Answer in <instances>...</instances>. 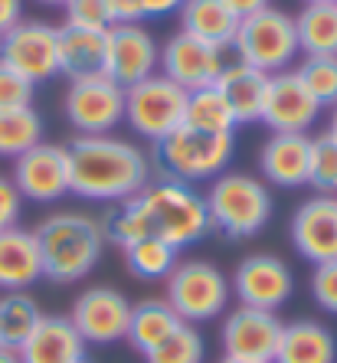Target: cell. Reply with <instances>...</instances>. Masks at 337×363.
I'll list each match as a JSON object with an SVG mask.
<instances>
[{
  "instance_id": "obj_7",
  "label": "cell",
  "mask_w": 337,
  "mask_h": 363,
  "mask_svg": "<svg viewBox=\"0 0 337 363\" xmlns=\"http://www.w3.org/2000/svg\"><path fill=\"white\" fill-rule=\"evenodd\" d=\"M167 304L180 314L184 324L213 321L229 308V279L223 269L206 259H184L167 279Z\"/></svg>"
},
{
  "instance_id": "obj_31",
  "label": "cell",
  "mask_w": 337,
  "mask_h": 363,
  "mask_svg": "<svg viewBox=\"0 0 337 363\" xmlns=\"http://www.w3.org/2000/svg\"><path fill=\"white\" fill-rule=\"evenodd\" d=\"M40 141H43V118L33 105L0 111V157H13L17 161L20 154H26Z\"/></svg>"
},
{
  "instance_id": "obj_24",
  "label": "cell",
  "mask_w": 337,
  "mask_h": 363,
  "mask_svg": "<svg viewBox=\"0 0 337 363\" xmlns=\"http://www.w3.org/2000/svg\"><path fill=\"white\" fill-rule=\"evenodd\" d=\"M272 363H337V340L318 321L282 324V337Z\"/></svg>"
},
{
  "instance_id": "obj_9",
  "label": "cell",
  "mask_w": 337,
  "mask_h": 363,
  "mask_svg": "<svg viewBox=\"0 0 337 363\" xmlns=\"http://www.w3.org/2000/svg\"><path fill=\"white\" fill-rule=\"evenodd\" d=\"M0 62L30 82L60 76V26L43 20H20L0 36Z\"/></svg>"
},
{
  "instance_id": "obj_36",
  "label": "cell",
  "mask_w": 337,
  "mask_h": 363,
  "mask_svg": "<svg viewBox=\"0 0 337 363\" xmlns=\"http://www.w3.org/2000/svg\"><path fill=\"white\" fill-rule=\"evenodd\" d=\"M33 89L36 85L30 79H23L20 72H13L10 66L0 62V111L33 105Z\"/></svg>"
},
{
  "instance_id": "obj_42",
  "label": "cell",
  "mask_w": 337,
  "mask_h": 363,
  "mask_svg": "<svg viewBox=\"0 0 337 363\" xmlns=\"http://www.w3.org/2000/svg\"><path fill=\"white\" fill-rule=\"evenodd\" d=\"M180 4H184V0H141L144 20H151V17H167V13L180 10Z\"/></svg>"
},
{
  "instance_id": "obj_43",
  "label": "cell",
  "mask_w": 337,
  "mask_h": 363,
  "mask_svg": "<svg viewBox=\"0 0 337 363\" xmlns=\"http://www.w3.org/2000/svg\"><path fill=\"white\" fill-rule=\"evenodd\" d=\"M0 363H20V354L10 347H0Z\"/></svg>"
},
{
  "instance_id": "obj_22",
  "label": "cell",
  "mask_w": 337,
  "mask_h": 363,
  "mask_svg": "<svg viewBox=\"0 0 337 363\" xmlns=\"http://www.w3.org/2000/svg\"><path fill=\"white\" fill-rule=\"evenodd\" d=\"M60 72L69 82L105 76L109 72V30L92 33V30H76V26H60Z\"/></svg>"
},
{
  "instance_id": "obj_8",
  "label": "cell",
  "mask_w": 337,
  "mask_h": 363,
  "mask_svg": "<svg viewBox=\"0 0 337 363\" xmlns=\"http://www.w3.org/2000/svg\"><path fill=\"white\" fill-rule=\"evenodd\" d=\"M184 111L187 92L160 72L125 89V121L131 125V131L154 144L184 125Z\"/></svg>"
},
{
  "instance_id": "obj_34",
  "label": "cell",
  "mask_w": 337,
  "mask_h": 363,
  "mask_svg": "<svg viewBox=\"0 0 337 363\" xmlns=\"http://www.w3.org/2000/svg\"><path fill=\"white\" fill-rule=\"evenodd\" d=\"M308 186L324 196H337V141L328 135L311 138V170Z\"/></svg>"
},
{
  "instance_id": "obj_41",
  "label": "cell",
  "mask_w": 337,
  "mask_h": 363,
  "mask_svg": "<svg viewBox=\"0 0 337 363\" xmlns=\"http://www.w3.org/2000/svg\"><path fill=\"white\" fill-rule=\"evenodd\" d=\"M223 4H226L229 13L236 20H245V17H253V13L269 7V0H223Z\"/></svg>"
},
{
  "instance_id": "obj_48",
  "label": "cell",
  "mask_w": 337,
  "mask_h": 363,
  "mask_svg": "<svg viewBox=\"0 0 337 363\" xmlns=\"http://www.w3.org/2000/svg\"><path fill=\"white\" fill-rule=\"evenodd\" d=\"M76 363H89V360H85V357H82V360H76Z\"/></svg>"
},
{
  "instance_id": "obj_12",
  "label": "cell",
  "mask_w": 337,
  "mask_h": 363,
  "mask_svg": "<svg viewBox=\"0 0 337 363\" xmlns=\"http://www.w3.org/2000/svg\"><path fill=\"white\" fill-rule=\"evenodd\" d=\"M69 321L85 344H118L128 334L131 301L118 288H89L72 301Z\"/></svg>"
},
{
  "instance_id": "obj_27",
  "label": "cell",
  "mask_w": 337,
  "mask_h": 363,
  "mask_svg": "<svg viewBox=\"0 0 337 363\" xmlns=\"http://www.w3.org/2000/svg\"><path fill=\"white\" fill-rule=\"evenodd\" d=\"M295 33L304 56H337V4H304Z\"/></svg>"
},
{
  "instance_id": "obj_21",
  "label": "cell",
  "mask_w": 337,
  "mask_h": 363,
  "mask_svg": "<svg viewBox=\"0 0 337 363\" xmlns=\"http://www.w3.org/2000/svg\"><path fill=\"white\" fill-rule=\"evenodd\" d=\"M43 279L40 245L30 229H0V291H26Z\"/></svg>"
},
{
  "instance_id": "obj_17",
  "label": "cell",
  "mask_w": 337,
  "mask_h": 363,
  "mask_svg": "<svg viewBox=\"0 0 337 363\" xmlns=\"http://www.w3.org/2000/svg\"><path fill=\"white\" fill-rule=\"evenodd\" d=\"M292 245L304 262H334L337 259V196H311L292 216Z\"/></svg>"
},
{
  "instance_id": "obj_39",
  "label": "cell",
  "mask_w": 337,
  "mask_h": 363,
  "mask_svg": "<svg viewBox=\"0 0 337 363\" xmlns=\"http://www.w3.org/2000/svg\"><path fill=\"white\" fill-rule=\"evenodd\" d=\"M105 7H109L111 26L144 23V7H141V0H105Z\"/></svg>"
},
{
  "instance_id": "obj_19",
  "label": "cell",
  "mask_w": 337,
  "mask_h": 363,
  "mask_svg": "<svg viewBox=\"0 0 337 363\" xmlns=\"http://www.w3.org/2000/svg\"><path fill=\"white\" fill-rule=\"evenodd\" d=\"M17 354L20 363H76L85 357V340L72 328L69 314H43Z\"/></svg>"
},
{
  "instance_id": "obj_4",
  "label": "cell",
  "mask_w": 337,
  "mask_h": 363,
  "mask_svg": "<svg viewBox=\"0 0 337 363\" xmlns=\"http://www.w3.org/2000/svg\"><path fill=\"white\" fill-rule=\"evenodd\" d=\"M233 151H236L233 135H210V131H197V128L180 125L164 141H158L154 157H158V167L164 170L167 180L194 186L226 174Z\"/></svg>"
},
{
  "instance_id": "obj_44",
  "label": "cell",
  "mask_w": 337,
  "mask_h": 363,
  "mask_svg": "<svg viewBox=\"0 0 337 363\" xmlns=\"http://www.w3.org/2000/svg\"><path fill=\"white\" fill-rule=\"evenodd\" d=\"M324 135H328V138H334V141H337V105H334V108H331V118H328V131H324Z\"/></svg>"
},
{
  "instance_id": "obj_13",
  "label": "cell",
  "mask_w": 337,
  "mask_h": 363,
  "mask_svg": "<svg viewBox=\"0 0 337 363\" xmlns=\"http://www.w3.org/2000/svg\"><path fill=\"white\" fill-rule=\"evenodd\" d=\"M13 184L30 203H56L69 194V157L66 144L40 141L13 161Z\"/></svg>"
},
{
  "instance_id": "obj_14",
  "label": "cell",
  "mask_w": 337,
  "mask_h": 363,
  "mask_svg": "<svg viewBox=\"0 0 337 363\" xmlns=\"http://www.w3.org/2000/svg\"><path fill=\"white\" fill-rule=\"evenodd\" d=\"M321 105L314 95L304 89L295 69L269 76L265 89V105H262V125L272 128V135H304L318 121Z\"/></svg>"
},
{
  "instance_id": "obj_15",
  "label": "cell",
  "mask_w": 337,
  "mask_h": 363,
  "mask_svg": "<svg viewBox=\"0 0 337 363\" xmlns=\"http://www.w3.org/2000/svg\"><path fill=\"white\" fill-rule=\"evenodd\" d=\"M233 291L239 304L259 308V311H278L295 291V275L275 255H245L233 272Z\"/></svg>"
},
{
  "instance_id": "obj_6",
  "label": "cell",
  "mask_w": 337,
  "mask_h": 363,
  "mask_svg": "<svg viewBox=\"0 0 337 363\" xmlns=\"http://www.w3.org/2000/svg\"><path fill=\"white\" fill-rule=\"evenodd\" d=\"M233 50H236L239 62L259 69L265 76L285 72V69L295 62L298 52H302L298 50L295 17L269 4V7L253 13V17L239 20Z\"/></svg>"
},
{
  "instance_id": "obj_11",
  "label": "cell",
  "mask_w": 337,
  "mask_h": 363,
  "mask_svg": "<svg viewBox=\"0 0 337 363\" xmlns=\"http://www.w3.org/2000/svg\"><path fill=\"white\" fill-rule=\"evenodd\" d=\"M160 76H167L174 85H180L184 92H197L206 85H216L219 72L226 69L223 50L210 46V43L197 40V36L177 30L167 36V43L160 46Z\"/></svg>"
},
{
  "instance_id": "obj_10",
  "label": "cell",
  "mask_w": 337,
  "mask_h": 363,
  "mask_svg": "<svg viewBox=\"0 0 337 363\" xmlns=\"http://www.w3.org/2000/svg\"><path fill=\"white\" fill-rule=\"evenodd\" d=\"M66 118L79 135H111L125 121V89L109 76L69 82Z\"/></svg>"
},
{
  "instance_id": "obj_37",
  "label": "cell",
  "mask_w": 337,
  "mask_h": 363,
  "mask_svg": "<svg viewBox=\"0 0 337 363\" xmlns=\"http://www.w3.org/2000/svg\"><path fill=\"white\" fill-rule=\"evenodd\" d=\"M311 298L321 311L337 314V259L334 262H321L311 272Z\"/></svg>"
},
{
  "instance_id": "obj_29",
  "label": "cell",
  "mask_w": 337,
  "mask_h": 363,
  "mask_svg": "<svg viewBox=\"0 0 337 363\" xmlns=\"http://www.w3.org/2000/svg\"><path fill=\"white\" fill-rule=\"evenodd\" d=\"M184 125L197 128V131H210V135H233L236 128V115L229 108V101L223 99L216 85L187 92V111H184Z\"/></svg>"
},
{
  "instance_id": "obj_46",
  "label": "cell",
  "mask_w": 337,
  "mask_h": 363,
  "mask_svg": "<svg viewBox=\"0 0 337 363\" xmlns=\"http://www.w3.org/2000/svg\"><path fill=\"white\" fill-rule=\"evenodd\" d=\"M223 363H253V360H233V357H223Z\"/></svg>"
},
{
  "instance_id": "obj_20",
  "label": "cell",
  "mask_w": 337,
  "mask_h": 363,
  "mask_svg": "<svg viewBox=\"0 0 337 363\" xmlns=\"http://www.w3.org/2000/svg\"><path fill=\"white\" fill-rule=\"evenodd\" d=\"M259 170L275 186H304L311 170V138L272 135L259 151Z\"/></svg>"
},
{
  "instance_id": "obj_2",
  "label": "cell",
  "mask_w": 337,
  "mask_h": 363,
  "mask_svg": "<svg viewBox=\"0 0 337 363\" xmlns=\"http://www.w3.org/2000/svg\"><path fill=\"white\" fill-rule=\"evenodd\" d=\"M69 194L95 203H125L151 184V161L141 147L115 135H79L66 144Z\"/></svg>"
},
{
  "instance_id": "obj_32",
  "label": "cell",
  "mask_w": 337,
  "mask_h": 363,
  "mask_svg": "<svg viewBox=\"0 0 337 363\" xmlns=\"http://www.w3.org/2000/svg\"><path fill=\"white\" fill-rule=\"evenodd\" d=\"M295 72L321 108H334L337 105V56H304V62Z\"/></svg>"
},
{
  "instance_id": "obj_1",
  "label": "cell",
  "mask_w": 337,
  "mask_h": 363,
  "mask_svg": "<svg viewBox=\"0 0 337 363\" xmlns=\"http://www.w3.org/2000/svg\"><path fill=\"white\" fill-rule=\"evenodd\" d=\"M210 229L206 200L190 184H177L167 177L148 184L131 200L115 203V210H109L101 220L105 239H111L118 249H128L131 242L148 236L164 239L174 249H187L200 242Z\"/></svg>"
},
{
  "instance_id": "obj_18",
  "label": "cell",
  "mask_w": 337,
  "mask_h": 363,
  "mask_svg": "<svg viewBox=\"0 0 337 363\" xmlns=\"http://www.w3.org/2000/svg\"><path fill=\"white\" fill-rule=\"evenodd\" d=\"M160 66V46L141 23H125L109 30V72L121 89L154 76Z\"/></svg>"
},
{
  "instance_id": "obj_16",
  "label": "cell",
  "mask_w": 337,
  "mask_h": 363,
  "mask_svg": "<svg viewBox=\"0 0 337 363\" xmlns=\"http://www.w3.org/2000/svg\"><path fill=\"white\" fill-rule=\"evenodd\" d=\"M278 337H282V321L275 311H259V308L239 304L223 321V354L233 360L272 363Z\"/></svg>"
},
{
  "instance_id": "obj_28",
  "label": "cell",
  "mask_w": 337,
  "mask_h": 363,
  "mask_svg": "<svg viewBox=\"0 0 337 363\" xmlns=\"http://www.w3.org/2000/svg\"><path fill=\"white\" fill-rule=\"evenodd\" d=\"M40 321L43 308L30 291H4L0 295V347L20 350Z\"/></svg>"
},
{
  "instance_id": "obj_33",
  "label": "cell",
  "mask_w": 337,
  "mask_h": 363,
  "mask_svg": "<svg viewBox=\"0 0 337 363\" xmlns=\"http://www.w3.org/2000/svg\"><path fill=\"white\" fill-rule=\"evenodd\" d=\"M203 357H206V344H203L200 330L194 324H184L160 347H154L151 354H144V360L148 363H203Z\"/></svg>"
},
{
  "instance_id": "obj_38",
  "label": "cell",
  "mask_w": 337,
  "mask_h": 363,
  "mask_svg": "<svg viewBox=\"0 0 337 363\" xmlns=\"http://www.w3.org/2000/svg\"><path fill=\"white\" fill-rule=\"evenodd\" d=\"M20 213H23V196H20L17 184L0 174V229L17 226Z\"/></svg>"
},
{
  "instance_id": "obj_5",
  "label": "cell",
  "mask_w": 337,
  "mask_h": 363,
  "mask_svg": "<svg viewBox=\"0 0 337 363\" xmlns=\"http://www.w3.org/2000/svg\"><path fill=\"white\" fill-rule=\"evenodd\" d=\"M210 226L226 233L229 239L255 236L272 216V194L262 180L249 174H219L206 190Z\"/></svg>"
},
{
  "instance_id": "obj_45",
  "label": "cell",
  "mask_w": 337,
  "mask_h": 363,
  "mask_svg": "<svg viewBox=\"0 0 337 363\" xmlns=\"http://www.w3.org/2000/svg\"><path fill=\"white\" fill-rule=\"evenodd\" d=\"M36 4H43V7H62L66 0H36Z\"/></svg>"
},
{
  "instance_id": "obj_3",
  "label": "cell",
  "mask_w": 337,
  "mask_h": 363,
  "mask_svg": "<svg viewBox=\"0 0 337 363\" xmlns=\"http://www.w3.org/2000/svg\"><path fill=\"white\" fill-rule=\"evenodd\" d=\"M33 236L36 245H40L43 279L56 281V285L82 281L99 265L101 252H105L101 223L85 216V213H72V210L50 213V216L40 220Z\"/></svg>"
},
{
  "instance_id": "obj_35",
  "label": "cell",
  "mask_w": 337,
  "mask_h": 363,
  "mask_svg": "<svg viewBox=\"0 0 337 363\" xmlns=\"http://www.w3.org/2000/svg\"><path fill=\"white\" fill-rule=\"evenodd\" d=\"M62 10H66V26L92 30V33H105V30H111L105 0H66Z\"/></svg>"
},
{
  "instance_id": "obj_40",
  "label": "cell",
  "mask_w": 337,
  "mask_h": 363,
  "mask_svg": "<svg viewBox=\"0 0 337 363\" xmlns=\"http://www.w3.org/2000/svg\"><path fill=\"white\" fill-rule=\"evenodd\" d=\"M23 20V0H0V36Z\"/></svg>"
},
{
  "instance_id": "obj_26",
  "label": "cell",
  "mask_w": 337,
  "mask_h": 363,
  "mask_svg": "<svg viewBox=\"0 0 337 363\" xmlns=\"http://www.w3.org/2000/svg\"><path fill=\"white\" fill-rule=\"evenodd\" d=\"M177 328H184V321L167 304V298H144V301L131 304V321H128L125 340L138 354H151L154 347L164 344Z\"/></svg>"
},
{
  "instance_id": "obj_30",
  "label": "cell",
  "mask_w": 337,
  "mask_h": 363,
  "mask_svg": "<svg viewBox=\"0 0 337 363\" xmlns=\"http://www.w3.org/2000/svg\"><path fill=\"white\" fill-rule=\"evenodd\" d=\"M125 262H128V272L141 281H160L167 279L170 272L177 269L180 262V249H174L170 242L164 239H138L125 249Z\"/></svg>"
},
{
  "instance_id": "obj_25",
  "label": "cell",
  "mask_w": 337,
  "mask_h": 363,
  "mask_svg": "<svg viewBox=\"0 0 337 363\" xmlns=\"http://www.w3.org/2000/svg\"><path fill=\"white\" fill-rule=\"evenodd\" d=\"M180 30L197 40L210 43L216 50H226L236 40L239 20L229 13L223 0H184L180 4Z\"/></svg>"
},
{
  "instance_id": "obj_47",
  "label": "cell",
  "mask_w": 337,
  "mask_h": 363,
  "mask_svg": "<svg viewBox=\"0 0 337 363\" xmlns=\"http://www.w3.org/2000/svg\"><path fill=\"white\" fill-rule=\"evenodd\" d=\"M304 4H337V0H304Z\"/></svg>"
},
{
  "instance_id": "obj_23",
  "label": "cell",
  "mask_w": 337,
  "mask_h": 363,
  "mask_svg": "<svg viewBox=\"0 0 337 363\" xmlns=\"http://www.w3.org/2000/svg\"><path fill=\"white\" fill-rule=\"evenodd\" d=\"M216 89L223 99L229 101V108L236 115V125H253L262 118V105H265V89H269V76L259 69L245 66V62H233L219 72Z\"/></svg>"
}]
</instances>
